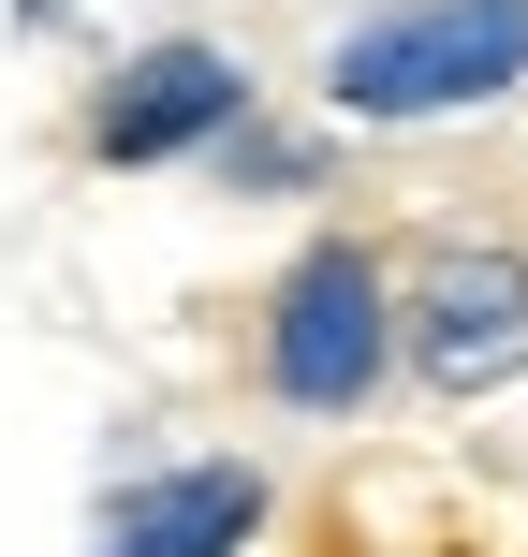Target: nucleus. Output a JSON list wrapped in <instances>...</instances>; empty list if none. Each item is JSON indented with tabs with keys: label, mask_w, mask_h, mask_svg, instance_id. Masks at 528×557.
<instances>
[{
	"label": "nucleus",
	"mask_w": 528,
	"mask_h": 557,
	"mask_svg": "<svg viewBox=\"0 0 528 557\" xmlns=\"http://www.w3.org/2000/svg\"><path fill=\"white\" fill-rule=\"evenodd\" d=\"M337 117H470L528 88V0H396L323 59Z\"/></svg>",
	"instance_id": "nucleus-1"
},
{
	"label": "nucleus",
	"mask_w": 528,
	"mask_h": 557,
	"mask_svg": "<svg viewBox=\"0 0 528 557\" xmlns=\"http://www.w3.org/2000/svg\"><path fill=\"white\" fill-rule=\"evenodd\" d=\"M382 367H396V278L367 250H308L265 308V382L294 411H367Z\"/></svg>",
	"instance_id": "nucleus-2"
},
{
	"label": "nucleus",
	"mask_w": 528,
	"mask_h": 557,
	"mask_svg": "<svg viewBox=\"0 0 528 557\" xmlns=\"http://www.w3.org/2000/svg\"><path fill=\"white\" fill-rule=\"evenodd\" d=\"M250 529H265V470L206 455V470H176V484H147V499H118L103 557H235Z\"/></svg>",
	"instance_id": "nucleus-5"
},
{
	"label": "nucleus",
	"mask_w": 528,
	"mask_h": 557,
	"mask_svg": "<svg viewBox=\"0 0 528 557\" xmlns=\"http://www.w3.org/2000/svg\"><path fill=\"white\" fill-rule=\"evenodd\" d=\"M235 117H250V74H235L221 45H162V59H133V74L103 88L88 147H103V162H176V147L235 133Z\"/></svg>",
	"instance_id": "nucleus-4"
},
{
	"label": "nucleus",
	"mask_w": 528,
	"mask_h": 557,
	"mask_svg": "<svg viewBox=\"0 0 528 557\" xmlns=\"http://www.w3.org/2000/svg\"><path fill=\"white\" fill-rule=\"evenodd\" d=\"M396 352L426 367V396H500V382H528V250H500V235L426 250V278L396 294Z\"/></svg>",
	"instance_id": "nucleus-3"
}]
</instances>
